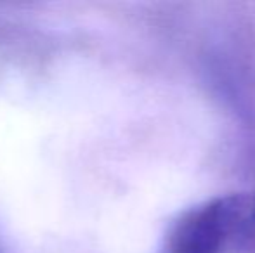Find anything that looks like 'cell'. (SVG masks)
<instances>
[{
  "label": "cell",
  "mask_w": 255,
  "mask_h": 253,
  "mask_svg": "<svg viewBox=\"0 0 255 253\" xmlns=\"http://www.w3.org/2000/svg\"><path fill=\"white\" fill-rule=\"evenodd\" d=\"M249 198L228 194L186 210L170 226L161 253H222L236 238Z\"/></svg>",
  "instance_id": "1"
},
{
  "label": "cell",
  "mask_w": 255,
  "mask_h": 253,
  "mask_svg": "<svg viewBox=\"0 0 255 253\" xmlns=\"http://www.w3.org/2000/svg\"><path fill=\"white\" fill-rule=\"evenodd\" d=\"M235 240L243 253H255V198H249V208Z\"/></svg>",
  "instance_id": "2"
},
{
  "label": "cell",
  "mask_w": 255,
  "mask_h": 253,
  "mask_svg": "<svg viewBox=\"0 0 255 253\" xmlns=\"http://www.w3.org/2000/svg\"><path fill=\"white\" fill-rule=\"evenodd\" d=\"M0 253H5V252H3V248H2V247H0Z\"/></svg>",
  "instance_id": "3"
}]
</instances>
